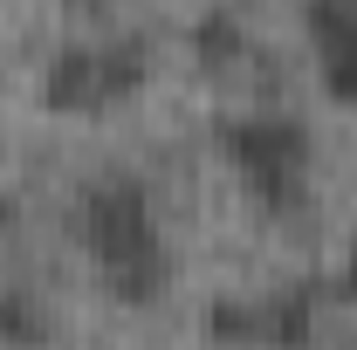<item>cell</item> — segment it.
Listing matches in <instances>:
<instances>
[{
	"instance_id": "obj_1",
	"label": "cell",
	"mask_w": 357,
	"mask_h": 350,
	"mask_svg": "<svg viewBox=\"0 0 357 350\" xmlns=\"http://www.w3.org/2000/svg\"><path fill=\"white\" fill-rule=\"evenodd\" d=\"M76 241L117 303L144 309L172 289V241H165L151 185L137 172H96L76 192Z\"/></svg>"
},
{
	"instance_id": "obj_2",
	"label": "cell",
	"mask_w": 357,
	"mask_h": 350,
	"mask_svg": "<svg viewBox=\"0 0 357 350\" xmlns=\"http://www.w3.org/2000/svg\"><path fill=\"white\" fill-rule=\"evenodd\" d=\"M227 172L241 178V192L261 213H296L310 199V172H316V131L296 110H227L213 124Z\"/></svg>"
},
{
	"instance_id": "obj_3",
	"label": "cell",
	"mask_w": 357,
	"mask_h": 350,
	"mask_svg": "<svg viewBox=\"0 0 357 350\" xmlns=\"http://www.w3.org/2000/svg\"><path fill=\"white\" fill-rule=\"evenodd\" d=\"M144 76H151V55H144L137 35H103V42L76 35V42L48 48L42 103L62 110V117H96V110H110L117 96H131Z\"/></svg>"
},
{
	"instance_id": "obj_4",
	"label": "cell",
	"mask_w": 357,
	"mask_h": 350,
	"mask_svg": "<svg viewBox=\"0 0 357 350\" xmlns=\"http://www.w3.org/2000/svg\"><path fill=\"white\" fill-rule=\"evenodd\" d=\"M303 28H310V48H316L323 96L357 103V0H310Z\"/></svg>"
},
{
	"instance_id": "obj_5",
	"label": "cell",
	"mask_w": 357,
	"mask_h": 350,
	"mask_svg": "<svg viewBox=\"0 0 357 350\" xmlns=\"http://www.w3.org/2000/svg\"><path fill=\"white\" fill-rule=\"evenodd\" d=\"M316 282H282L275 296H261V344L268 350H310L316 344Z\"/></svg>"
},
{
	"instance_id": "obj_6",
	"label": "cell",
	"mask_w": 357,
	"mask_h": 350,
	"mask_svg": "<svg viewBox=\"0 0 357 350\" xmlns=\"http://www.w3.org/2000/svg\"><path fill=\"white\" fill-rule=\"evenodd\" d=\"M206 337L227 350H255L261 344V296H213L206 303Z\"/></svg>"
},
{
	"instance_id": "obj_7",
	"label": "cell",
	"mask_w": 357,
	"mask_h": 350,
	"mask_svg": "<svg viewBox=\"0 0 357 350\" xmlns=\"http://www.w3.org/2000/svg\"><path fill=\"white\" fill-rule=\"evenodd\" d=\"M185 35H192V48H199L206 62H227V55H241V48H248V21H241L234 7H199Z\"/></svg>"
},
{
	"instance_id": "obj_8",
	"label": "cell",
	"mask_w": 357,
	"mask_h": 350,
	"mask_svg": "<svg viewBox=\"0 0 357 350\" xmlns=\"http://www.w3.org/2000/svg\"><path fill=\"white\" fill-rule=\"evenodd\" d=\"M0 344H14V350L48 344V309L28 289H0Z\"/></svg>"
},
{
	"instance_id": "obj_9",
	"label": "cell",
	"mask_w": 357,
	"mask_h": 350,
	"mask_svg": "<svg viewBox=\"0 0 357 350\" xmlns=\"http://www.w3.org/2000/svg\"><path fill=\"white\" fill-rule=\"evenodd\" d=\"M337 296H344V303L357 309V241L344 248V261H337Z\"/></svg>"
}]
</instances>
